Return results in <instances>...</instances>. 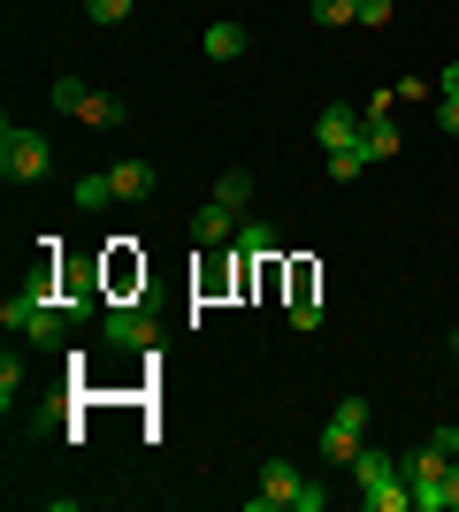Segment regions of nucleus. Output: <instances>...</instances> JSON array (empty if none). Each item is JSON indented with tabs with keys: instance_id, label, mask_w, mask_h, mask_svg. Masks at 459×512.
Here are the masks:
<instances>
[{
	"instance_id": "obj_1",
	"label": "nucleus",
	"mask_w": 459,
	"mask_h": 512,
	"mask_svg": "<svg viewBox=\"0 0 459 512\" xmlns=\"http://www.w3.org/2000/svg\"><path fill=\"white\" fill-rule=\"evenodd\" d=\"M352 474H360V505L368 512H406L414 505V482H406V467H398L391 451H352Z\"/></svg>"
},
{
	"instance_id": "obj_2",
	"label": "nucleus",
	"mask_w": 459,
	"mask_h": 512,
	"mask_svg": "<svg viewBox=\"0 0 459 512\" xmlns=\"http://www.w3.org/2000/svg\"><path fill=\"white\" fill-rule=\"evenodd\" d=\"M0 321H8V329H23L31 344H62V321H69V314H62V299H46V276H31L16 299L0 306Z\"/></svg>"
},
{
	"instance_id": "obj_3",
	"label": "nucleus",
	"mask_w": 459,
	"mask_h": 512,
	"mask_svg": "<svg viewBox=\"0 0 459 512\" xmlns=\"http://www.w3.org/2000/svg\"><path fill=\"white\" fill-rule=\"evenodd\" d=\"M46 169H54V146H46V130H23V123L0 130V176H8V184H39Z\"/></svg>"
},
{
	"instance_id": "obj_4",
	"label": "nucleus",
	"mask_w": 459,
	"mask_h": 512,
	"mask_svg": "<svg viewBox=\"0 0 459 512\" xmlns=\"http://www.w3.org/2000/svg\"><path fill=\"white\" fill-rule=\"evenodd\" d=\"M100 337H108L115 352H153V344H161V321L138 299H115V306H100Z\"/></svg>"
},
{
	"instance_id": "obj_5",
	"label": "nucleus",
	"mask_w": 459,
	"mask_h": 512,
	"mask_svg": "<svg viewBox=\"0 0 459 512\" xmlns=\"http://www.w3.org/2000/svg\"><path fill=\"white\" fill-rule=\"evenodd\" d=\"M360 436H368V398H345V406L329 413V428H322V467H352Z\"/></svg>"
},
{
	"instance_id": "obj_6",
	"label": "nucleus",
	"mask_w": 459,
	"mask_h": 512,
	"mask_svg": "<svg viewBox=\"0 0 459 512\" xmlns=\"http://www.w3.org/2000/svg\"><path fill=\"white\" fill-rule=\"evenodd\" d=\"M299 482H306V474L291 467V459H268V467H261V490H253V512L291 505V497H299Z\"/></svg>"
},
{
	"instance_id": "obj_7",
	"label": "nucleus",
	"mask_w": 459,
	"mask_h": 512,
	"mask_svg": "<svg viewBox=\"0 0 459 512\" xmlns=\"http://www.w3.org/2000/svg\"><path fill=\"white\" fill-rule=\"evenodd\" d=\"M238 222H245L238 207H222V199H207V207L192 214V237H199V245H230V237H238Z\"/></svg>"
},
{
	"instance_id": "obj_8",
	"label": "nucleus",
	"mask_w": 459,
	"mask_h": 512,
	"mask_svg": "<svg viewBox=\"0 0 459 512\" xmlns=\"http://www.w3.org/2000/svg\"><path fill=\"white\" fill-rule=\"evenodd\" d=\"M322 146L337 153V146H360V130H368V115H360V107H322Z\"/></svg>"
},
{
	"instance_id": "obj_9",
	"label": "nucleus",
	"mask_w": 459,
	"mask_h": 512,
	"mask_svg": "<svg viewBox=\"0 0 459 512\" xmlns=\"http://www.w3.org/2000/svg\"><path fill=\"white\" fill-rule=\"evenodd\" d=\"M360 146H368V161H391V153H398V123H391V100H375V107H368V138H360Z\"/></svg>"
},
{
	"instance_id": "obj_10",
	"label": "nucleus",
	"mask_w": 459,
	"mask_h": 512,
	"mask_svg": "<svg viewBox=\"0 0 459 512\" xmlns=\"http://www.w3.org/2000/svg\"><path fill=\"white\" fill-rule=\"evenodd\" d=\"M77 123L85 130H115L123 123V100H115V92H85V100H77Z\"/></svg>"
},
{
	"instance_id": "obj_11",
	"label": "nucleus",
	"mask_w": 459,
	"mask_h": 512,
	"mask_svg": "<svg viewBox=\"0 0 459 512\" xmlns=\"http://www.w3.org/2000/svg\"><path fill=\"white\" fill-rule=\"evenodd\" d=\"M108 184H115V199H146L161 176H153V161H123V169H108Z\"/></svg>"
},
{
	"instance_id": "obj_12",
	"label": "nucleus",
	"mask_w": 459,
	"mask_h": 512,
	"mask_svg": "<svg viewBox=\"0 0 459 512\" xmlns=\"http://www.w3.org/2000/svg\"><path fill=\"white\" fill-rule=\"evenodd\" d=\"M398 467H406V482H414V490H421V482H437V474L452 467V459H444L437 444H421V451H406V459H398Z\"/></svg>"
},
{
	"instance_id": "obj_13",
	"label": "nucleus",
	"mask_w": 459,
	"mask_h": 512,
	"mask_svg": "<svg viewBox=\"0 0 459 512\" xmlns=\"http://www.w3.org/2000/svg\"><path fill=\"white\" fill-rule=\"evenodd\" d=\"M360 138H368V130H360ZM375 161H368V146H337L329 153V176H337V184H352V176H368Z\"/></svg>"
},
{
	"instance_id": "obj_14",
	"label": "nucleus",
	"mask_w": 459,
	"mask_h": 512,
	"mask_svg": "<svg viewBox=\"0 0 459 512\" xmlns=\"http://www.w3.org/2000/svg\"><path fill=\"white\" fill-rule=\"evenodd\" d=\"M230 245H238L245 260H268V253H276V230H268V222H238V237H230Z\"/></svg>"
},
{
	"instance_id": "obj_15",
	"label": "nucleus",
	"mask_w": 459,
	"mask_h": 512,
	"mask_svg": "<svg viewBox=\"0 0 459 512\" xmlns=\"http://www.w3.org/2000/svg\"><path fill=\"white\" fill-rule=\"evenodd\" d=\"M207 54H215V62H238L245 54V23H215V31H207Z\"/></svg>"
},
{
	"instance_id": "obj_16",
	"label": "nucleus",
	"mask_w": 459,
	"mask_h": 512,
	"mask_svg": "<svg viewBox=\"0 0 459 512\" xmlns=\"http://www.w3.org/2000/svg\"><path fill=\"white\" fill-rule=\"evenodd\" d=\"M69 192H77V207H108V199H115V184H108V176H77V184H69Z\"/></svg>"
},
{
	"instance_id": "obj_17",
	"label": "nucleus",
	"mask_w": 459,
	"mask_h": 512,
	"mask_svg": "<svg viewBox=\"0 0 459 512\" xmlns=\"http://www.w3.org/2000/svg\"><path fill=\"white\" fill-rule=\"evenodd\" d=\"M215 199H222V207H238V214H245V199H253V176H245V169H230V176L215 184Z\"/></svg>"
},
{
	"instance_id": "obj_18",
	"label": "nucleus",
	"mask_w": 459,
	"mask_h": 512,
	"mask_svg": "<svg viewBox=\"0 0 459 512\" xmlns=\"http://www.w3.org/2000/svg\"><path fill=\"white\" fill-rule=\"evenodd\" d=\"M314 23H322V31L329 23H360V0H314Z\"/></svg>"
},
{
	"instance_id": "obj_19",
	"label": "nucleus",
	"mask_w": 459,
	"mask_h": 512,
	"mask_svg": "<svg viewBox=\"0 0 459 512\" xmlns=\"http://www.w3.org/2000/svg\"><path fill=\"white\" fill-rule=\"evenodd\" d=\"M16 398H23V367H16V352H8V360H0V406L16 413Z\"/></svg>"
},
{
	"instance_id": "obj_20",
	"label": "nucleus",
	"mask_w": 459,
	"mask_h": 512,
	"mask_svg": "<svg viewBox=\"0 0 459 512\" xmlns=\"http://www.w3.org/2000/svg\"><path fill=\"white\" fill-rule=\"evenodd\" d=\"M322 505H329L322 474H306V482H299V497H291V512H322Z\"/></svg>"
},
{
	"instance_id": "obj_21",
	"label": "nucleus",
	"mask_w": 459,
	"mask_h": 512,
	"mask_svg": "<svg viewBox=\"0 0 459 512\" xmlns=\"http://www.w3.org/2000/svg\"><path fill=\"white\" fill-rule=\"evenodd\" d=\"M85 16L92 23H123V16H131V0H85Z\"/></svg>"
},
{
	"instance_id": "obj_22",
	"label": "nucleus",
	"mask_w": 459,
	"mask_h": 512,
	"mask_svg": "<svg viewBox=\"0 0 459 512\" xmlns=\"http://www.w3.org/2000/svg\"><path fill=\"white\" fill-rule=\"evenodd\" d=\"M92 85H77V77H62V85H54V107H62V115H77V100H85Z\"/></svg>"
},
{
	"instance_id": "obj_23",
	"label": "nucleus",
	"mask_w": 459,
	"mask_h": 512,
	"mask_svg": "<svg viewBox=\"0 0 459 512\" xmlns=\"http://www.w3.org/2000/svg\"><path fill=\"white\" fill-rule=\"evenodd\" d=\"M360 23H368V31H383V23H391V0H360Z\"/></svg>"
},
{
	"instance_id": "obj_24",
	"label": "nucleus",
	"mask_w": 459,
	"mask_h": 512,
	"mask_svg": "<svg viewBox=\"0 0 459 512\" xmlns=\"http://www.w3.org/2000/svg\"><path fill=\"white\" fill-rule=\"evenodd\" d=\"M437 123H444V130H459V92H444V100H437Z\"/></svg>"
},
{
	"instance_id": "obj_25",
	"label": "nucleus",
	"mask_w": 459,
	"mask_h": 512,
	"mask_svg": "<svg viewBox=\"0 0 459 512\" xmlns=\"http://www.w3.org/2000/svg\"><path fill=\"white\" fill-rule=\"evenodd\" d=\"M444 512H459V459L444 467Z\"/></svg>"
},
{
	"instance_id": "obj_26",
	"label": "nucleus",
	"mask_w": 459,
	"mask_h": 512,
	"mask_svg": "<svg viewBox=\"0 0 459 512\" xmlns=\"http://www.w3.org/2000/svg\"><path fill=\"white\" fill-rule=\"evenodd\" d=\"M444 92H459V62H444Z\"/></svg>"
},
{
	"instance_id": "obj_27",
	"label": "nucleus",
	"mask_w": 459,
	"mask_h": 512,
	"mask_svg": "<svg viewBox=\"0 0 459 512\" xmlns=\"http://www.w3.org/2000/svg\"><path fill=\"white\" fill-rule=\"evenodd\" d=\"M452 352H459V329H452Z\"/></svg>"
}]
</instances>
